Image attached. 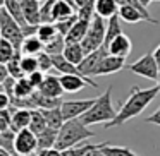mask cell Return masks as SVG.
<instances>
[{
	"label": "cell",
	"mask_w": 160,
	"mask_h": 156,
	"mask_svg": "<svg viewBox=\"0 0 160 156\" xmlns=\"http://www.w3.org/2000/svg\"><path fill=\"white\" fill-rule=\"evenodd\" d=\"M57 35H59V31H57L55 22H42V24L38 26V29H36V36H38L45 45L52 41Z\"/></svg>",
	"instance_id": "26"
},
{
	"label": "cell",
	"mask_w": 160,
	"mask_h": 156,
	"mask_svg": "<svg viewBox=\"0 0 160 156\" xmlns=\"http://www.w3.org/2000/svg\"><path fill=\"white\" fill-rule=\"evenodd\" d=\"M9 77V70H7V64L0 62V84H4L5 79Z\"/></svg>",
	"instance_id": "43"
},
{
	"label": "cell",
	"mask_w": 160,
	"mask_h": 156,
	"mask_svg": "<svg viewBox=\"0 0 160 156\" xmlns=\"http://www.w3.org/2000/svg\"><path fill=\"white\" fill-rule=\"evenodd\" d=\"M95 5H97V0H90L84 7L78 9V17L81 19V21H88L91 22L93 21V17L97 16V11H95Z\"/></svg>",
	"instance_id": "35"
},
{
	"label": "cell",
	"mask_w": 160,
	"mask_h": 156,
	"mask_svg": "<svg viewBox=\"0 0 160 156\" xmlns=\"http://www.w3.org/2000/svg\"><path fill=\"white\" fill-rule=\"evenodd\" d=\"M93 148H97V144L84 142V144H81V146H72V148H67V149H64V151H60V156H84Z\"/></svg>",
	"instance_id": "34"
},
{
	"label": "cell",
	"mask_w": 160,
	"mask_h": 156,
	"mask_svg": "<svg viewBox=\"0 0 160 156\" xmlns=\"http://www.w3.org/2000/svg\"><path fill=\"white\" fill-rule=\"evenodd\" d=\"M107 55H108V50L105 48V46H102V48L88 53L83 62L78 65V69H79V72L83 74L84 77H91L95 72V69L98 67V64H100L102 60H103V57H107Z\"/></svg>",
	"instance_id": "10"
},
{
	"label": "cell",
	"mask_w": 160,
	"mask_h": 156,
	"mask_svg": "<svg viewBox=\"0 0 160 156\" xmlns=\"http://www.w3.org/2000/svg\"><path fill=\"white\" fill-rule=\"evenodd\" d=\"M0 132H2V130H0Z\"/></svg>",
	"instance_id": "55"
},
{
	"label": "cell",
	"mask_w": 160,
	"mask_h": 156,
	"mask_svg": "<svg viewBox=\"0 0 160 156\" xmlns=\"http://www.w3.org/2000/svg\"><path fill=\"white\" fill-rule=\"evenodd\" d=\"M60 84H62L66 93H78V91L84 89L86 86L98 87L97 81H93L91 77L78 76V74H60Z\"/></svg>",
	"instance_id": "9"
},
{
	"label": "cell",
	"mask_w": 160,
	"mask_h": 156,
	"mask_svg": "<svg viewBox=\"0 0 160 156\" xmlns=\"http://www.w3.org/2000/svg\"><path fill=\"white\" fill-rule=\"evenodd\" d=\"M157 94H160V91H158L157 86L146 87V89H141V87H138V86H132L128 100L121 105V108L117 110V115H115L114 120H110V122L105 124V129L119 127V125L126 124V122L131 120V118L138 117V115L143 113V110L155 100Z\"/></svg>",
	"instance_id": "1"
},
{
	"label": "cell",
	"mask_w": 160,
	"mask_h": 156,
	"mask_svg": "<svg viewBox=\"0 0 160 156\" xmlns=\"http://www.w3.org/2000/svg\"><path fill=\"white\" fill-rule=\"evenodd\" d=\"M36 57H38V64H40V70H42V72H45V74H47V70L53 69L52 55H48L47 52H42V53H38Z\"/></svg>",
	"instance_id": "37"
},
{
	"label": "cell",
	"mask_w": 160,
	"mask_h": 156,
	"mask_svg": "<svg viewBox=\"0 0 160 156\" xmlns=\"http://www.w3.org/2000/svg\"><path fill=\"white\" fill-rule=\"evenodd\" d=\"M26 77H28L29 83L33 84V87H35V89H38V87L43 84V81H45L47 74H45V72H42V70H35L33 74H29V76H26Z\"/></svg>",
	"instance_id": "39"
},
{
	"label": "cell",
	"mask_w": 160,
	"mask_h": 156,
	"mask_svg": "<svg viewBox=\"0 0 160 156\" xmlns=\"http://www.w3.org/2000/svg\"><path fill=\"white\" fill-rule=\"evenodd\" d=\"M84 156H107V154H105V153L102 151V144H97V148L90 149V151H88Z\"/></svg>",
	"instance_id": "44"
},
{
	"label": "cell",
	"mask_w": 160,
	"mask_h": 156,
	"mask_svg": "<svg viewBox=\"0 0 160 156\" xmlns=\"http://www.w3.org/2000/svg\"><path fill=\"white\" fill-rule=\"evenodd\" d=\"M21 60H22V52L18 50L14 53L11 60L7 62V70H9V76L14 77V79H21L24 77V72H22V65H21Z\"/></svg>",
	"instance_id": "27"
},
{
	"label": "cell",
	"mask_w": 160,
	"mask_h": 156,
	"mask_svg": "<svg viewBox=\"0 0 160 156\" xmlns=\"http://www.w3.org/2000/svg\"><path fill=\"white\" fill-rule=\"evenodd\" d=\"M95 11H97V16H100V17L110 19L112 16L119 14V4L117 0H97Z\"/></svg>",
	"instance_id": "18"
},
{
	"label": "cell",
	"mask_w": 160,
	"mask_h": 156,
	"mask_svg": "<svg viewBox=\"0 0 160 156\" xmlns=\"http://www.w3.org/2000/svg\"><path fill=\"white\" fill-rule=\"evenodd\" d=\"M155 2H160V0H155Z\"/></svg>",
	"instance_id": "54"
},
{
	"label": "cell",
	"mask_w": 160,
	"mask_h": 156,
	"mask_svg": "<svg viewBox=\"0 0 160 156\" xmlns=\"http://www.w3.org/2000/svg\"><path fill=\"white\" fill-rule=\"evenodd\" d=\"M76 21H78V12H76L74 16H71V17H67V19L57 21V22H55L57 31H59L62 36H67V33H69V31H71V28H72V26L76 24Z\"/></svg>",
	"instance_id": "36"
},
{
	"label": "cell",
	"mask_w": 160,
	"mask_h": 156,
	"mask_svg": "<svg viewBox=\"0 0 160 156\" xmlns=\"http://www.w3.org/2000/svg\"><path fill=\"white\" fill-rule=\"evenodd\" d=\"M36 137H38V151L47 149V148H55L57 137H59V130L52 129V127H47L43 132L36 134Z\"/></svg>",
	"instance_id": "22"
},
{
	"label": "cell",
	"mask_w": 160,
	"mask_h": 156,
	"mask_svg": "<svg viewBox=\"0 0 160 156\" xmlns=\"http://www.w3.org/2000/svg\"><path fill=\"white\" fill-rule=\"evenodd\" d=\"M0 91H4V84H0Z\"/></svg>",
	"instance_id": "53"
},
{
	"label": "cell",
	"mask_w": 160,
	"mask_h": 156,
	"mask_svg": "<svg viewBox=\"0 0 160 156\" xmlns=\"http://www.w3.org/2000/svg\"><path fill=\"white\" fill-rule=\"evenodd\" d=\"M119 17H121L124 22H128V24H138V22L145 21V17L141 16V12H139L136 7L129 5V4L119 5Z\"/></svg>",
	"instance_id": "17"
},
{
	"label": "cell",
	"mask_w": 160,
	"mask_h": 156,
	"mask_svg": "<svg viewBox=\"0 0 160 156\" xmlns=\"http://www.w3.org/2000/svg\"><path fill=\"white\" fill-rule=\"evenodd\" d=\"M0 156H14V154H11L9 151H5L4 148H0Z\"/></svg>",
	"instance_id": "47"
},
{
	"label": "cell",
	"mask_w": 160,
	"mask_h": 156,
	"mask_svg": "<svg viewBox=\"0 0 160 156\" xmlns=\"http://www.w3.org/2000/svg\"><path fill=\"white\" fill-rule=\"evenodd\" d=\"M91 137H95V132H91L88 129V125H84L81 122V118H71V120L64 122V125L59 129V137H57L55 148L59 151H64V149L78 146L79 142Z\"/></svg>",
	"instance_id": "2"
},
{
	"label": "cell",
	"mask_w": 160,
	"mask_h": 156,
	"mask_svg": "<svg viewBox=\"0 0 160 156\" xmlns=\"http://www.w3.org/2000/svg\"><path fill=\"white\" fill-rule=\"evenodd\" d=\"M66 36H62L59 33V35L55 36V38L52 40L50 43H47L45 48H43V52H47L48 55H59V53H64V48H66Z\"/></svg>",
	"instance_id": "31"
},
{
	"label": "cell",
	"mask_w": 160,
	"mask_h": 156,
	"mask_svg": "<svg viewBox=\"0 0 160 156\" xmlns=\"http://www.w3.org/2000/svg\"><path fill=\"white\" fill-rule=\"evenodd\" d=\"M62 2H67V4H71V5H74V0H62ZM76 7V5H74Z\"/></svg>",
	"instance_id": "50"
},
{
	"label": "cell",
	"mask_w": 160,
	"mask_h": 156,
	"mask_svg": "<svg viewBox=\"0 0 160 156\" xmlns=\"http://www.w3.org/2000/svg\"><path fill=\"white\" fill-rule=\"evenodd\" d=\"M90 24L91 22L88 21H81L79 17H78L76 24L71 28V31L67 33L66 36V43H81L84 40V36H86L88 29H90Z\"/></svg>",
	"instance_id": "15"
},
{
	"label": "cell",
	"mask_w": 160,
	"mask_h": 156,
	"mask_svg": "<svg viewBox=\"0 0 160 156\" xmlns=\"http://www.w3.org/2000/svg\"><path fill=\"white\" fill-rule=\"evenodd\" d=\"M11 124H12V111L11 108L7 110H0V130L5 132L11 129Z\"/></svg>",
	"instance_id": "38"
},
{
	"label": "cell",
	"mask_w": 160,
	"mask_h": 156,
	"mask_svg": "<svg viewBox=\"0 0 160 156\" xmlns=\"http://www.w3.org/2000/svg\"><path fill=\"white\" fill-rule=\"evenodd\" d=\"M97 101V98H88V100H67L62 101L60 108H62V115L66 120L71 118H79L93 106V103Z\"/></svg>",
	"instance_id": "7"
},
{
	"label": "cell",
	"mask_w": 160,
	"mask_h": 156,
	"mask_svg": "<svg viewBox=\"0 0 160 156\" xmlns=\"http://www.w3.org/2000/svg\"><path fill=\"white\" fill-rule=\"evenodd\" d=\"M24 156H38V153H33V154H24Z\"/></svg>",
	"instance_id": "52"
},
{
	"label": "cell",
	"mask_w": 160,
	"mask_h": 156,
	"mask_svg": "<svg viewBox=\"0 0 160 156\" xmlns=\"http://www.w3.org/2000/svg\"><path fill=\"white\" fill-rule=\"evenodd\" d=\"M5 7V0H0V9H4Z\"/></svg>",
	"instance_id": "51"
},
{
	"label": "cell",
	"mask_w": 160,
	"mask_h": 156,
	"mask_svg": "<svg viewBox=\"0 0 160 156\" xmlns=\"http://www.w3.org/2000/svg\"><path fill=\"white\" fill-rule=\"evenodd\" d=\"M11 111H12V124L11 129L14 132L24 130V129H29V124H31V110L29 108H16L11 105Z\"/></svg>",
	"instance_id": "12"
},
{
	"label": "cell",
	"mask_w": 160,
	"mask_h": 156,
	"mask_svg": "<svg viewBox=\"0 0 160 156\" xmlns=\"http://www.w3.org/2000/svg\"><path fill=\"white\" fill-rule=\"evenodd\" d=\"M121 21H122V19L119 17V14L112 16V17L108 19V22H107V31H105V43H103L105 48H107V46L110 45L112 40H115L119 35H122Z\"/></svg>",
	"instance_id": "23"
},
{
	"label": "cell",
	"mask_w": 160,
	"mask_h": 156,
	"mask_svg": "<svg viewBox=\"0 0 160 156\" xmlns=\"http://www.w3.org/2000/svg\"><path fill=\"white\" fill-rule=\"evenodd\" d=\"M157 87H158V91H160V69H158V77H157Z\"/></svg>",
	"instance_id": "49"
},
{
	"label": "cell",
	"mask_w": 160,
	"mask_h": 156,
	"mask_svg": "<svg viewBox=\"0 0 160 156\" xmlns=\"http://www.w3.org/2000/svg\"><path fill=\"white\" fill-rule=\"evenodd\" d=\"M153 55H155V59H157V64H158V67H160V45L157 46L155 50H153Z\"/></svg>",
	"instance_id": "46"
},
{
	"label": "cell",
	"mask_w": 160,
	"mask_h": 156,
	"mask_svg": "<svg viewBox=\"0 0 160 156\" xmlns=\"http://www.w3.org/2000/svg\"><path fill=\"white\" fill-rule=\"evenodd\" d=\"M105 31H107V22H103V17L95 16L93 21H91V24H90V29H88L86 36H84V40L81 41L83 50L86 52V55L103 46Z\"/></svg>",
	"instance_id": "5"
},
{
	"label": "cell",
	"mask_w": 160,
	"mask_h": 156,
	"mask_svg": "<svg viewBox=\"0 0 160 156\" xmlns=\"http://www.w3.org/2000/svg\"><path fill=\"white\" fill-rule=\"evenodd\" d=\"M11 105H12L11 96L5 91H0V110H7V108H11Z\"/></svg>",
	"instance_id": "40"
},
{
	"label": "cell",
	"mask_w": 160,
	"mask_h": 156,
	"mask_svg": "<svg viewBox=\"0 0 160 156\" xmlns=\"http://www.w3.org/2000/svg\"><path fill=\"white\" fill-rule=\"evenodd\" d=\"M62 55L66 57L71 64L79 65V64L84 60V57H86V52L83 50V45H81V43H67Z\"/></svg>",
	"instance_id": "16"
},
{
	"label": "cell",
	"mask_w": 160,
	"mask_h": 156,
	"mask_svg": "<svg viewBox=\"0 0 160 156\" xmlns=\"http://www.w3.org/2000/svg\"><path fill=\"white\" fill-rule=\"evenodd\" d=\"M122 69H126V59L108 53V55L103 57V60L98 64V67L95 69L93 76H110V74H115Z\"/></svg>",
	"instance_id": "11"
},
{
	"label": "cell",
	"mask_w": 160,
	"mask_h": 156,
	"mask_svg": "<svg viewBox=\"0 0 160 156\" xmlns=\"http://www.w3.org/2000/svg\"><path fill=\"white\" fill-rule=\"evenodd\" d=\"M18 52V48H16L14 45H12L11 41H9L7 38H4V36H0V62L7 64L9 60L14 57V53Z\"/></svg>",
	"instance_id": "32"
},
{
	"label": "cell",
	"mask_w": 160,
	"mask_h": 156,
	"mask_svg": "<svg viewBox=\"0 0 160 156\" xmlns=\"http://www.w3.org/2000/svg\"><path fill=\"white\" fill-rule=\"evenodd\" d=\"M35 87H33V84L29 83L28 77H21V79L16 81V86H14V96L11 98V100H26V98H29L33 93H35Z\"/></svg>",
	"instance_id": "20"
},
{
	"label": "cell",
	"mask_w": 160,
	"mask_h": 156,
	"mask_svg": "<svg viewBox=\"0 0 160 156\" xmlns=\"http://www.w3.org/2000/svg\"><path fill=\"white\" fill-rule=\"evenodd\" d=\"M102 151L107 156H141L129 148H124V146H112L110 142H102Z\"/></svg>",
	"instance_id": "29"
},
{
	"label": "cell",
	"mask_w": 160,
	"mask_h": 156,
	"mask_svg": "<svg viewBox=\"0 0 160 156\" xmlns=\"http://www.w3.org/2000/svg\"><path fill=\"white\" fill-rule=\"evenodd\" d=\"M0 148H4L11 154L18 156V153H16V132L12 129H9L5 132H0Z\"/></svg>",
	"instance_id": "30"
},
{
	"label": "cell",
	"mask_w": 160,
	"mask_h": 156,
	"mask_svg": "<svg viewBox=\"0 0 160 156\" xmlns=\"http://www.w3.org/2000/svg\"><path fill=\"white\" fill-rule=\"evenodd\" d=\"M21 65H22L24 76H29V74H33L35 70H40V64H38V57L36 55H22Z\"/></svg>",
	"instance_id": "33"
},
{
	"label": "cell",
	"mask_w": 160,
	"mask_h": 156,
	"mask_svg": "<svg viewBox=\"0 0 160 156\" xmlns=\"http://www.w3.org/2000/svg\"><path fill=\"white\" fill-rule=\"evenodd\" d=\"M52 60H53V69H57L60 74H78V76H83V74L79 72V69H78V65L71 64L62 53L52 55Z\"/></svg>",
	"instance_id": "24"
},
{
	"label": "cell",
	"mask_w": 160,
	"mask_h": 156,
	"mask_svg": "<svg viewBox=\"0 0 160 156\" xmlns=\"http://www.w3.org/2000/svg\"><path fill=\"white\" fill-rule=\"evenodd\" d=\"M43 48H45V43H43L36 35L26 36L22 45H21V52L24 53V55H38V53L43 52Z\"/></svg>",
	"instance_id": "19"
},
{
	"label": "cell",
	"mask_w": 160,
	"mask_h": 156,
	"mask_svg": "<svg viewBox=\"0 0 160 156\" xmlns=\"http://www.w3.org/2000/svg\"><path fill=\"white\" fill-rule=\"evenodd\" d=\"M88 2H90V0H74V5H76V9H81V7H84Z\"/></svg>",
	"instance_id": "45"
},
{
	"label": "cell",
	"mask_w": 160,
	"mask_h": 156,
	"mask_svg": "<svg viewBox=\"0 0 160 156\" xmlns=\"http://www.w3.org/2000/svg\"><path fill=\"white\" fill-rule=\"evenodd\" d=\"M74 5H71V4H67V2H62V0H57L55 2V5H53V9H52V19H53V22H57V21H62V19H67V17H71V16H74L76 12H74Z\"/></svg>",
	"instance_id": "25"
},
{
	"label": "cell",
	"mask_w": 160,
	"mask_h": 156,
	"mask_svg": "<svg viewBox=\"0 0 160 156\" xmlns=\"http://www.w3.org/2000/svg\"><path fill=\"white\" fill-rule=\"evenodd\" d=\"M107 50H108L110 55L126 59V57L131 53V50H132V43H131V40H129V36L122 33V35H119L115 40H112L110 45L107 46Z\"/></svg>",
	"instance_id": "13"
},
{
	"label": "cell",
	"mask_w": 160,
	"mask_h": 156,
	"mask_svg": "<svg viewBox=\"0 0 160 156\" xmlns=\"http://www.w3.org/2000/svg\"><path fill=\"white\" fill-rule=\"evenodd\" d=\"M35 151H38V137L35 132L31 129L16 132V153H18V156L33 154Z\"/></svg>",
	"instance_id": "8"
},
{
	"label": "cell",
	"mask_w": 160,
	"mask_h": 156,
	"mask_svg": "<svg viewBox=\"0 0 160 156\" xmlns=\"http://www.w3.org/2000/svg\"><path fill=\"white\" fill-rule=\"evenodd\" d=\"M38 91L48 98H60L62 93H66L62 84H60V77H57V76H47L43 84L38 87Z\"/></svg>",
	"instance_id": "14"
},
{
	"label": "cell",
	"mask_w": 160,
	"mask_h": 156,
	"mask_svg": "<svg viewBox=\"0 0 160 156\" xmlns=\"http://www.w3.org/2000/svg\"><path fill=\"white\" fill-rule=\"evenodd\" d=\"M145 122L146 124H155V125H160V108L157 111H153L150 117H146L145 118Z\"/></svg>",
	"instance_id": "41"
},
{
	"label": "cell",
	"mask_w": 160,
	"mask_h": 156,
	"mask_svg": "<svg viewBox=\"0 0 160 156\" xmlns=\"http://www.w3.org/2000/svg\"><path fill=\"white\" fill-rule=\"evenodd\" d=\"M115 115H117V110L114 108V103H112V86H108L100 96H97V101L93 103V106L79 118L84 125H95L107 124V122L114 120Z\"/></svg>",
	"instance_id": "3"
},
{
	"label": "cell",
	"mask_w": 160,
	"mask_h": 156,
	"mask_svg": "<svg viewBox=\"0 0 160 156\" xmlns=\"http://www.w3.org/2000/svg\"><path fill=\"white\" fill-rule=\"evenodd\" d=\"M38 156H60V151L57 148H47L38 151Z\"/></svg>",
	"instance_id": "42"
},
{
	"label": "cell",
	"mask_w": 160,
	"mask_h": 156,
	"mask_svg": "<svg viewBox=\"0 0 160 156\" xmlns=\"http://www.w3.org/2000/svg\"><path fill=\"white\" fill-rule=\"evenodd\" d=\"M126 69L134 72L136 76H141V77H146L150 81H157L158 77V64H157V59L155 55L152 53H146V55L139 57L136 62L132 64H126Z\"/></svg>",
	"instance_id": "6"
},
{
	"label": "cell",
	"mask_w": 160,
	"mask_h": 156,
	"mask_svg": "<svg viewBox=\"0 0 160 156\" xmlns=\"http://www.w3.org/2000/svg\"><path fill=\"white\" fill-rule=\"evenodd\" d=\"M0 36L7 38L18 50H21V45L26 38L21 24L5 11V7L0 9Z\"/></svg>",
	"instance_id": "4"
},
{
	"label": "cell",
	"mask_w": 160,
	"mask_h": 156,
	"mask_svg": "<svg viewBox=\"0 0 160 156\" xmlns=\"http://www.w3.org/2000/svg\"><path fill=\"white\" fill-rule=\"evenodd\" d=\"M139 2H141L143 5H146V7H148V5L152 4V2H155V0H139Z\"/></svg>",
	"instance_id": "48"
},
{
	"label": "cell",
	"mask_w": 160,
	"mask_h": 156,
	"mask_svg": "<svg viewBox=\"0 0 160 156\" xmlns=\"http://www.w3.org/2000/svg\"><path fill=\"white\" fill-rule=\"evenodd\" d=\"M47 127H48V124H47V118H45V115H43V111L40 110V108H33L29 129H31L35 134H40V132H43Z\"/></svg>",
	"instance_id": "28"
},
{
	"label": "cell",
	"mask_w": 160,
	"mask_h": 156,
	"mask_svg": "<svg viewBox=\"0 0 160 156\" xmlns=\"http://www.w3.org/2000/svg\"><path fill=\"white\" fill-rule=\"evenodd\" d=\"M42 111H43V115H45V118H47L48 127H52V129H57V130H59V129L64 125V122H66V118H64V115H62V108L60 106L43 108Z\"/></svg>",
	"instance_id": "21"
}]
</instances>
